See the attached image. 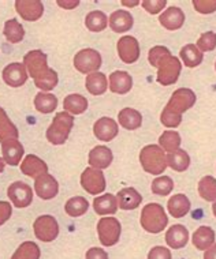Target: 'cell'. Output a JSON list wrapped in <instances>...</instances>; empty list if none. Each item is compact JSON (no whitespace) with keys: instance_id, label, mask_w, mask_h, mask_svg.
I'll return each instance as SVG.
<instances>
[{"instance_id":"obj_13","label":"cell","mask_w":216,"mask_h":259,"mask_svg":"<svg viewBox=\"0 0 216 259\" xmlns=\"http://www.w3.org/2000/svg\"><path fill=\"white\" fill-rule=\"evenodd\" d=\"M3 80L11 88H19L26 83L27 70L23 63H11L3 70Z\"/></svg>"},{"instance_id":"obj_14","label":"cell","mask_w":216,"mask_h":259,"mask_svg":"<svg viewBox=\"0 0 216 259\" xmlns=\"http://www.w3.org/2000/svg\"><path fill=\"white\" fill-rule=\"evenodd\" d=\"M34 191L41 199L48 201L58 195L59 183L52 175L44 174L39 176L34 182Z\"/></svg>"},{"instance_id":"obj_16","label":"cell","mask_w":216,"mask_h":259,"mask_svg":"<svg viewBox=\"0 0 216 259\" xmlns=\"http://www.w3.org/2000/svg\"><path fill=\"white\" fill-rule=\"evenodd\" d=\"M118 131H119V128H118L117 121L111 117H100L93 125L95 137L100 141H104V142H110V141L115 139Z\"/></svg>"},{"instance_id":"obj_47","label":"cell","mask_w":216,"mask_h":259,"mask_svg":"<svg viewBox=\"0 0 216 259\" xmlns=\"http://www.w3.org/2000/svg\"><path fill=\"white\" fill-rule=\"evenodd\" d=\"M11 213H13V209H11V205L9 202L0 201V227L9 221Z\"/></svg>"},{"instance_id":"obj_3","label":"cell","mask_w":216,"mask_h":259,"mask_svg":"<svg viewBox=\"0 0 216 259\" xmlns=\"http://www.w3.org/2000/svg\"><path fill=\"white\" fill-rule=\"evenodd\" d=\"M141 227L149 233H160L168 224V217L162 205L149 203L145 205L140 217Z\"/></svg>"},{"instance_id":"obj_43","label":"cell","mask_w":216,"mask_h":259,"mask_svg":"<svg viewBox=\"0 0 216 259\" xmlns=\"http://www.w3.org/2000/svg\"><path fill=\"white\" fill-rule=\"evenodd\" d=\"M197 48L201 52H209L216 48V33L215 31H205L197 41Z\"/></svg>"},{"instance_id":"obj_15","label":"cell","mask_w":216,"mask_h":259,"mask_svg":"<svg viewBox=\"0 0 216 259\" xmlns=\"http://www.w3.org/2000/svg\"><path fill=\"white\" fill-rule=\"evenodd\" d=\"M15 10L25 21H37L43 17L44 6L40 0H17Z\"/></svg>"},{"instance_id":"obj_22","label":"cell","mask_w":216,"mask_h":259,"mask_svg":"<svg viewBox=\"0 0 216 259\" xmlns=\"http://www.w3.org/2000/svg\"><path fill=\"white\" fill-rule=\"evenodd\" d=\"M133 88V78L126 71H114L110 75V90L117 94L129 93Z\"/></svg>"},{"instance_id":"obj_17","label":"cell","mask_w":216,"mask_h":259,"mask_svg":"<svg viewBox=\"0 0 216 259\" xmlns=\"http://www.w3.org/2000/svg\"><path fill=\"white\" fill-rule=\"evenodd\" d=\"M2 153H3V160H5L6 164L17 166L22 160L25 149L18 139H13V141L2 143Z\"/></svg>"},{"instance_id":"obj_27","label":"cell","mask_w":216,"mask_h":259,"mask_svg":"<svg viewBox=\"0 0 216 259\" xmlns=\"http://www.w3.org/2000/svg\"><path fill=\"white\" fill-rule=\"evenodd\" d=\"M86 90L93 96H101L107 92L108 80L107 76L103 72H92L89 75H86L85 79Z\"/></svg>"},{"instance_id":"obj_48","label":"cell","mask_w":216,"mask_h":259,"mask_svg":"<svg viewBox=\"0 0 216 259\" xmlns=\"http://www.w3.org/2000/svg\"><path fill=\"white\" fill-rule=\"evenodd\" d=\"M86 259H108V254L103 248H99V247H93V248H89L86 251L85 255Z\"/></svg>"},{"instance_id":"obj_25","label":"cell","mask_w":216,"mask_h":259,"mask_svg":"<svg viewBox=\"0 0 216 259\" xmlns=\"http://www.w3.org/2000/svg\"><path fill=\"white\" fill-rule=\"evenodd\" d=\"M193 246L200 251H207L209 247L213 246L215 243V232L213 229H211L209 227H200V228L196 229V232L193 233Z\"/></svg>"},{"instance_id":"obj_18","label":"cell","mask_w":216,"mask_h":259,"mask_svg":"<svg viewBox=\"0 0 216 259\" xmlns=\"http://www.w3.org/2000/svg\"><path fill=\"white\" fill-rule=\"evenodd\" d=\"M159 22L167 30H178L184 26L185 14L179 7H170L159 17Z\"/></svg>"},{"instance_id":"obj_42","label":"cell","mask_w":216,"mask_h":259,"mask_svg":"<svg viewBox=\"0 0 216 259\" xmlns=\"http://www.w3.org/2000/svg\"><path fill=\"white\" fill-rule=\"evenodd\" d=\"M58 72L55 71V70H52V68H50V71L47 72V74H44V75H41L40 78L34 79V85H36L39 89L43 90V92H44V90L45 92H50V90H52L55 86L58 85Z\"/></svg>"},{"instance_id":"obj_30","label":"cell","mask_w":216,"mask_h":259,"mask_svg":"<svg viewBox=\"0 0 216 259\" xmlns=\"http://www.w3.org/2000/svg\"><path fill=\"white\" fill-rule=\"evenodd\" d=\"M118 120H119V124L126 130H137L140 128L141 124H142L141 113L133 108H123L119 112Z\"/></svg>"},{"instance_id":"obj_39","label":"cell","mask_w":216,"mask_h":259,"mask_svg":"<svg viewBox=\"0 0 216 259\" xmlns=\"http://www.w3.org/2000/svg\"><path fill=\"white\" fill-rule=\"evenodd\" d=\"M198 194L208 202L216 201V179L212 176H204L198 182Z\"/></svg>"},{"instance_id":"obj_41","label":"cell","mask_w":216,"mask_h":259,"mask_svg":"<svg viewBox=\"0 0 216 259\" xmlns=\"http://www.w3.org/2000/svg\"><path fill=\"white\" fill-rule=\"evenodd\" d=\"M151 190L156 195L166 197L168 194H171V191L174 190V182L170 176H160L158 179L153 180Z\"/></svg>"},{"instance_id":"obj_31","label":"cell","mask_w":216,"mask_h":259,"mask_svg":"<svg viewBox=\"0 0 216 259\" xmlns=\"http://www.w3.org/2000/svg\"><path fill=\"white\" fill-rule=\"evenodd\" d=\"M179 56L182 59V62L185 63V66L190 68L200 66L204 59L203 52L198 50L194 44H188L185 45L184 48H181Z\"/></svg>"},{"instance_id":"obj_19","label":"cell","mask_w":216,"mask_h":259,"mask_svg":"<svg viewBox=\"0 0 216 259\" xmlns=\"http://www.w3.org/2000/svg\"><path fill=\"white\" fill-rule=\"evenodd\" d=\"M21 172L29 176V178H36L37 179L39 176L48 172V165L41 160L40 157L34 156V154H29L21 162Z\"/></svg>"},{"instance_id":"obj_6","label":"cell","mask_w":216,"mask_h":259,"mask_svg":"<svg viewBox=\"0 0 216 259\" xmlns=\"http://www.w3.org/2000/svg\"><path fill=\"white\" fill-rule=\"evenodd\" d=\"M101 63H103L101 55L92 48L81 50L74 56V67L81 74L89 75L92 72H97L101 67Z\"/></svg>"},{"instance_id":"obj_45","label":"cell","mask_w":216,"mask_h":259,"mask_svg":"<svg viewBox=\"0 0 216 259\" xmlns=\"http://www.w3.org/2000/svg\"><path fill=\"white\" fill-rule=\"evenodd\" d=\"M167 5V0H144L142 7H144L149 14L160 13Z\"/></svg>"},{"instance_id":"obj_37","label":"cell","mask_w":216,"mask_h":259,"mask_svg":"<svg viewBox=\"0 0 216 259\" xmlns=\"http://www.w3.org/2000/svg\"><path fill=\"white\" fill-rule=\"evenodd\" d=\"M85 26L90 31H103L108 26L107 15L103 11H90L85 18Z\"/></svg>"},{"instance_id":"obj_44","label":"cell","mask_w":216,"mask_h":259,"mask_svg":"<svg viewBox=\"0 0 216 259\" xmlns=\"http://www.w3.org/2000/svg\"><path fill=\"white\" fill-rule=\"evenodd\" d=\"M196 11L201 14H211L216 11V0H194Z\"/></svg>"},{"instance_id":"obj_40","label":"cell","mask_w":216,"mask_h":259,"mask_svg":"<svg viewBox=\"0 0 216 259\" xmlns=\"http://www.w3.org/2000/svg\"><path fill=\"white\" fill-rule=\"evenodd\" d=\"M181 135L176 131H164L160 138H159V143H160V148L163 150H166L168 153L176 152L181 146Z\"/></svg>"},{"instance_id":"obj_38","label":"cell","mask_w":216,"mask_h":259,"mask_svg":"<svg viewBox=\"0 0 216 259\" xmlns=\"http://www.w3.org/2000/svg\"><path fill=\"white\" fill-rule=\"evenodd\" d=\"M41 251L34 241H23L17 248L11 259H40Z\"/></svg>"},{"instance_id":"obj_54","label":"cell","mask_w":216,"mask_h":259,"mask_svg":"<svg viewBox=\"0 0 216 259\" xmlns=\"http://www.w3.org/2000/svg\"><path fill=\"white\" fill-rule=\"evenodd\" d=\"M215 70H216V63H215Z\"/></svg>"},{"instance_id":"obj_9","label":"cell","mask_w":216,"mask_h":259,"mask_svg":"<svg viewBox=\"0 0 216 259\" xmlns=\"http://www.w3.org/2000/svg\"><path fill=\"white\" fill-rule=\"evenodd\" d=\"M23 64L26 67L27 74L32 76L33 79H37L50 71L48 63H47V55L39 50L27 52L23 58Z\"/></svg>"},{"instance_id":"obj_49","label":"cell","mask_w":216,"mask_h":259,"mask_svg":"<svg viewBox=\"0 0 216 259\" xmlns=\"http://www.w3.org/2000/svg\"><path fill=\"white\" fill-rule=\"evenodd\" d=\"M58 5L60 6V7H63V9L71 10V9H76L77 6L80 5V2H78V0H64V2L58 0Z\"/></svg>"},{"instance_id":"obj_8","label":"cell","mask_w":216,"mask_h":259,"mask_svg":"<svg viewBox=\"0 0 216 259\" xmlns=\"http://www.w3.org/2000/svg\"><path fill=\"white\" fill-rule=\"evenodd\" d=\"M34 235L39 240L50 243L54 241L59 235V224L52 215H40L33 224Z\"/></svg>"},{"instance_id":"obj_4","label":"cell","mask_w":216,"mask_h":259,"mask_svg":"<svg viewBox=\"0 0 216 259\" xmlns=\"http://www.w3.org/2000/svg\"><path fill=\"white\" fill-rule=\"evenodd\" d=\"M141 166L144 168L145 172L151 175L163 174L167 165V157L160 146L158 145H148L145 146L140 153Z\"/></svg>"},{"instance_id":"obj_52","label":"cell","mask_w":216,"mask_h":259,"mask_svg":"<svg viewBox=\"0 0 216 259\" xmlns=\"http://www.w3.org/2000/svg\"><path fill=\"white\" fill-rule=\"evenodd\" d=\"M5 166H6L5 160H3V158H0V174H2L3 170H5Z\"/></svg>"},{"instance_id":"obj_23","label":"cell","mask_w":216,"mask_h":259,"mask_svg":"<svg viewBox=\"0 0 216 259\" xmlns=\"http://www.w3.org/2000/svg\"><path fill=\"white\" fill-rule=\"evenodd\" d=\"M118 199V206L122 210H134L141 205L142 197L138 191L133 187H126L122 188L121 191L118 192L117 195Z\"/></svg>"},{"instance_id":"obj_11","label":"cell","mask_w":216,"mask_h":259,"mask_svg":"<svg viewBox=\"0 0 216 259\" xmlns=\"http://www.w3.org/2000/svg\"><path fill=\"white\" fill-rule=\"evenodd\" d=\"M7 195L10 201L13 202V205L19 209L27 207L33 201L32 187L23 182H14L7 190Z\"/></svg>"},{"instance_id":"obj_46","label":"cell","mask_w":216,"mask_h":259,"mask_svg":"<svg viewBox=\"0 0 216 259\" xmlns=\"http://www.w3.org/2000/svg\"><path fill=\"white\" fill-rule=\"evenodd\" d=\"M148 259H171V251L166 247L156 246L149 251Z\"/></svg>"},{"instance_id":"obj_32","label":"cell","mask_w":216,"mask_h":259,"mask_svg":"<svg viewBox=\"0 0 216 259\" xmlns=\"http://www.w3.org/2000/svg\"><path fill=\"white\" fill-rule=\"evenodd\" d=\"M167 165L175 172H185L190 165V157L185 150L178 149L176 152L168 153L167 156Z\"/></svg>"},{"instance_id":"obj_12","label":"cell","mask_w":216,"mask_h":259,"mask_svg":"<svg viewBox=\"0 0 216 259\" xmlns=\"http://www.w3.org/2000/svg\"><path fill=\"white\" fill-rule=\"evenodd\" d=\"M118 55L122 62L126 64L135 63L140 58V44L134 37L125 36L118 41L117 44Z\"/></svg>"},{"instance_id":"obj_24","label":"cell","mask_w":216,"mask_h":259,"mask_svg":"<svg viewBox=\"0 0 216 259\" xmlns=\"http://www.w3.org/2000/svg\"><path fill=\"white\" fill-rule=\"evenodd\" d=\"M114 160L113 152L107 146H96L89 153V164L96 169H105Z\"/></svg>"},{"instance_id":"obj_36","label":"cell","mask_w":216,"mask_h":259,"mask_svg":"<svg viewBox=\"0 0 216 259\" xmlns=\"http://www.w3.org/2000/svg\"><path fill=\"white\" fill-rule=\"evenodd\" d=\"M88 209H89V202L84 197L70 198L64 205V210L70 217H81L88 211Z\"/></svg>"},{"instance_id":"obj_5","label":"cell","mask_w":216,"mask_h":259,"mask_svg":"<svg viewBox=\"0 0 216 259\" xmlns=\"http://www.w3.org/2000/svg\"><path fill=\"white\" fill-rule=\"evenodd\" d=\"M74 125V117L67 112H59L47 130V139L52 145H63Z\"/></svg>"},{"instance_id":"obj_20","label":"cell","mask_w":216,"mask_h":259,"mask_svg":"<svg viewBox=\"0 0 216 259\" xmlns=\"http://www.w3.org/2000/svg\"><path fill=\"white\" fill-rule=\"evenodd\" d=\"M108 23H110L111 30L115 33H125L133 27L134 19H133V15L126 10H117L110 15Z\"/></svg>"},{"instance_id":"obj_51","label":"cell","mask_w":216,"mask_h":259,"mask_svg":"<svg viewBox=\"0 0 216 259\" xmlns=\"http://www.w3.org/2000/svg\"><path fill=\"white\" fill-rule=\"evenodd\" d=\"M138 3H140V2H125V0H123V2H122V5L123 6H137L138 5Z\"/></svg>"},{"instance_id":"obj_28","label":"cell","mask_w":216,"mask_h":259,"mask_svg":"<svg viewBox=\"0 0 216 259\" xmlns=\"http://www.w3.org/2000/svg\"><path fill=\"white\" fill-rule=\"evenodd\" d=\"M19 133L17 125L10 120L7 113L3 108L0 107V143H5L7 141L18 139Z\"/></svg>"},{"instance_id":"obj_33","label":"cell","mask_w":216,"mask_h":259,"mask_svg":"<svg viewBox=\"0 0 216 259\" xmlns=\"http://www.w3.org/2000/svg\"><path fill=\"white\" fill-rule=\"evenodd\" d=\"M63 107L73 115H81L88 109V100L81 94H68L63 100Z\"/></svg>"},{"instance_id":"obj_26","label":"cell","mask_w":216,"mask_h":259,"mask_svg":"<svg viewBox=\"0 0 216 259\" xmlns=\"http://www.w3.org/2000/svg\"><path fill=\"white\" fill-rule=\"evenodd\" d=\"M93 209L99 215L115 214L118 210V199L113 194H104L101 197L95 198Z\"/></svg>"},{"instance_id":"obj_53","label":"cell","mask_w":216,"mask_h":259,"mask_svg":"<svg viewBox=\"0 0 216 259\" xmlns=\"http://www.w3.org/2000/svg\"><path fill=\"white\" fill-rule=\"evenodd\" d=\"M212 211H213V215L216 217V201L213 202V205H212Z\"/></svg>"},{"instance_id":"obj_34","label":"cell","mask_w":216,"mask_h":259,"mask_svg":"<svg viewBox=\"0 0 216 259\" xmlns=\"http://www.w3.org/2000/svg\"><path fill=\"white\" fill-rule=\"evenodd\" d=\"M34 107L41 113H51V112H54L56 109V107H58V99H56V96H54V94L40 92L39 94H36Z\"/></svg>"},{"instance_id":"obj_50","label":"cell","mask_w":216,"mask_h":259,"mask_svg":"<svg viewBox=\"0 0 216 259\" xmlns=\"http://www.w3.org/2000/svg\"><path fill=\"white\" fill-rule=\"evenodd\" d=\"M204 259H216V244H213V246L209 247V248L205 251Z\"/></svg>"},{"instance_id":"obj_29","label":"cell","mask_w":216,"mask_h":259,"mask_svg":"<svg viewBox=\"0 0 216 259\" xmlns=\"http://www.w3.org/2000/svg\"><path fill=\"white\" fill-rule=\"evenodd\" d=\"M168 211L172 217L181 219L190 211V201L189 198L184 194H176L174 197L170 198V201L167 203Z\"/></svg>"},{"instance_id":"obj_21","label":"cell","mask_w":216,"mask_h":259,"mask_svg":"<svg viewBox=\"0 0 216 259\" xmlns=\"http://www.w3.org/2000/svg\"><path fill=\"white\" fill-rule=\"evenodd\" d=\"M166 241L167 244L171 248H174V250L184 248L188 244V241H189V231H188V228H185L184 225H181V224L172 225L171 228L167 231Z\"/></svg>"},{"instance_id":"obj_2","label":"cell","mask_w":216,"mask_h":259,"mask_svg":"<svg viewBox=\"0 0 216 259\" xmlns=\"http://www.w3.org/2000/svg\"><path fill=\"white\" fill-rule=\"evenodd\" d=\"M196 94L193 90L181 88L175 90L170 101L160 115V121L168 128H175L182 121V113L193 107L196 104Z\"/></svg>"},{"instance_id":"obj_1","label":"cell","mask_w":216,"mask_h":259,"mask_svg":"<svg viewBox=\"0 0 216 259\" xmlns=\"http://www.w3.org/2000/svg\"><path fill=\"white\" fill-rule=\"evenodd\" d=\"M148 60L151 66L158 68V82L163 86L175 83L179 78L182 64L179 59L172 56L171 52L166 47L156 45L149 51Z\"/></svg>"},{"instance_id":"obj_35","label":"cell","mask_w":216,"mask_h":259,"mask_svg":"<svg viewBox=\"0 0 216 259\" xmlns=\"http://www.w3.org/2000/svg\"><path fill=\"white\" fill-rule=\"evenodd\" d=\"M6 38L11 44H18L23 40L25 37V30L23 26L17 21V19H10L5 23V29H3Z\"/></svg>"},{"instance_id":"obj_7","label":"cell","mask_w":216,"mask_h":259,"mask_svg":"<svg viewBox=\"0 0 216 259\" xmlns=\"http://www.w3.org/2000/svg\"><path fill=\"white\" fill-rule=\"evenodd\" d=\"M121 223L115 217H103L97 224V233L101 244L105 247L115 246L121 237Z\"/></svg>"},{"instance_id":"obj_10","label":"cell","mask_w":216,"mask_h":259,"mask_svg":"<svg viewBox=\"0 0 216 259\" xmlns=\"http://www.w3.org/2000/svg\"><path fill=\"white\" fill-rule=\"evenodd\" d=\"M81 186L90 195H97L105 190V178L100 169L86 168L81 175Z\"/></svg>"}]
</instances>
